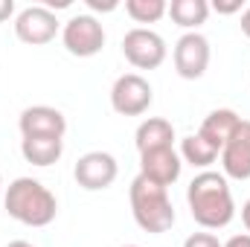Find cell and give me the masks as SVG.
I'll return each instance as SVG.
<instances>
[{
	"label": "cell",
	"instance_id": "8",
	"mask_svg": "<svg viewBox=\"0 0 250 247\" xmlns=\"http://www.w3.org/2000/svg\"><path fill=\"white\" fill-rule=\"evenodd\" d=\"M117 175H120V166H117L114 154H108V151H87L73 166L76 184L82 186V189H87V192L108 189V186L117 181Z\"/></svg>",
	"mask_w": 250,
	"mask_h": 247
},
{
	"label": "cell",
	"instance_id": "11",
	"mask_svg": "<svg viewBox=\"0 0 250 247\" xmlns=\"http://www.w3.org/2000/svg\"><path fill=\"white\" fill-rule=\"evenodd\" d=\"M18 128L23 137H62L67 131V120L59 108H50V105H32V108H23L21 117H18Z\"/></svg>",
	"mask_w": 250,
	"mask_h": 247
},
{
	"label": "cell",
	"instance_id": "27",
	"mask_svg": "<svg viewBox=\"0 0 250 247\" xmlns=\"http://www.w3.org/2000/svg\"><path fill=\"white\" fill-rule=\"evenodd\" d=\"M0 195H3V178H0Z\"/></svg>",
	"mask_w": 250,
	"mask_h": 247
},
{
	"label": "cell",
	"instance_id": "1",
	"mask_svg": "<svg viewBox=\"0 0 250 247\" xmlns=\"http://www.w3.org/2000/svg\"><path fill=\"white\" fill-rule=\"evenodd\" d=\"M187 204H189V212H192L195 224H201L204 230H221L236 215L230 184L218 172L195 175L187 189Z\"/></svg>",
	"mask_w": 250,
	"mask_h": 247
},
{
	"label": "cell",
	"instance_id": "5",
	"mask_svg": "<svg viewBox=\"0 0 250 247\" xmlns=\"http://www.w3.org/2000/svg\"><path fill=\"white\" fill-rule=\"evenodd\" d=\"M123 56L137 70H157L166 62V41L154 29H128L123 38Z\"/></svg>",
	"mask_w": 250,
	"mask_h": 247
},
{
	"label": "cell",
	"instance_id": "24",
	"mask_svg": "<svg viewBox=\"0 0 250 247\" xmlns=\"http://www.w3.org/2000/svg\"><path fill=\"white\" fill-rule=\"evenodd\" d=\"M242 224H245V230L250 233V198L245 201V206H242Z\"/></svg>",
	"mask_w": 250,
	"mask_h": 247
},
{
	"label": "cell",
	"instance_id": "20",
	"mask_svg": "<svg viewBox=\"0 0 250 247\" xmlns=\"http://www.w3.org/2000/svg\"><path fill=\"white\" fill-rule=\"evenodd\" d=\"M212 9L215 12H221V15H233V12H242V0H236V3H212Z\"/></svg>",
	"mask_w": 250,
	"mask_h": 247
},
{
	"label": "cell",
	"instance_id": "13",
	"mask_svg": "<svg viewBox=\"0 0 250 247\" xmlns=\"http://www.w3.org/2000/svg\"><path fill=\"white\" fill-rule=\"evenodd\" d=\"M242 123V117L236 114V111H230V108H218V111H209L207 114V120L201 123V137L221 154V148L227 145V140L233 137V131L239 128Z\"/></svg>",
	"mask_w": 250,
	"mask_h": 247
},
{
	"label": "cell",
	"instance_id": "9",
	"mask_svg": "<svg viewBox=\"0 0 250 247\" xmlns=\"http://www.w3.org/2000/svg\"><path fill=\"white\" fill-rule=\"evenodd\" d=\"M172 62H175V73L181 79H187V82L201 79L209 67V41L201 32L181 35L175 50H172Z\"/></svg>",
	"mask_w": 250,
	"mask_h": 247
},
{
	"label": "cell",
	"instance_id": "23",
	"mask_svg": "<svg viewBox=\"0 0 250 247\" xmlns=\"http://www.w3.org/2000/svg\"><path fill=\"white\" fill-rule=\"evenodd\" d=\"M87 6H90V9H102V12H111V9H117V3H114V0H108V3H99V0H87Z\"/></svg>",
	"mask_w": 250,
	"mask_h": 247
},
{
	"label": "cell",
	"instance_id": "25",
	"mask_svg": "<svg viewBox=\"0 0 250 247\" xmlns=\"http://www.w3.org/2000/svg\"><path fill=\"white\" fill-rule=\"evenodd\" d=\"M242 32H245V35L250 38V6L245 9V12H242Z\"/></svg>",
	"mask_w": 250,
	"mask_h": 247
},
{
	"label": "cell",
	"instance_id": "12",
	"mask_svg": "<svg viewBox=\"0 0 250 247\" xmlns=\"http://www.w3.org/2000/svg\"><path fill=\"white\" fill-rule=\"evenodd\" d=\"M181 169H184V160L175 148H157V151L140 154V175L166 189L181 178Z\"/></svg>",
	"mask_w": 250,
	"mask_h": 247
},
{
	"label": "cell",
	"instance_id": "17",
	"mask_svg": "<svg viewBox=\"0 0 250 247\" xmlns=\"http://www.w3.org/2000/svg\"><path fill=\"white\" fill-rule=\"evenodd\" d=\"M181 160H187L195 169H207V166H212L218 160V151L201 134H189V137L181 140Z\"/></svg>",
	"mask_w": 250,
	"mask_h": 247
},
{
	"label": "cell",
	"instance_id": "14",
	"mask_svg": "<svg viewBox=\"0 0 250 247\" xmlns=\"http://www.w3.org/2000/svg\"><path fill=\"white\" fill-rule=\"evenodd\" d=\"M134 140H137V151H140V154L157 151V148H172L175 128H172L169 120H163V117H148V120L140 123Z\"/></svg>",
	"mask_w": 250,
	"mask_h": 247
},
{
	"label": "cell",
	"instance_id": "3",
	"mask_svg": "<svg viewBox=\"0 0 250 247\" xmlns=\"http://www.w3.org/2000/svg\"><path fill=\"white\" fill-rule=\"evenodd\" d=\"M128 201H131V212L140 230L146 233H166L175 227V206L169 201V189L160 184H151L148 178L137 175L128 189Z\"/></svg>",
	"mask_w": 250,
	"mask_h": 247
},
{
	"label": "cell",
	"instance_id": "6",
	"mask_svg": "<svg viewBox=\"0 0 250 247\" xmlns=\"http://www.w3.org/2000/svg\"><path fill=\"white\" fill-rule=\"evenodd\" d=\"M151 102H154V90L140 73H125L111 87V108L120 117H140L151 108Z\"/></svg>",
	"mask_w": 250,
	"mask_h": 247
},
{
	"label": "cell",
	"instance_id": "7",
	"mask_svg": "<svg viewBox=\"0 0 250 247\" xmlns=\"http://www.w3.org/2000/svg\"><path fill=\"white\" fill-rule=\"evenodd\" d=\"M59 18L53 9L47 6H26L23 12H18L15 18V35L21 44H29V47H44L56 38L59 32Z\"/></svg>",
	"mask_w": 250,
	"mask_h": 247
},
{
	"label": "cell",
	"instance_id": "26",
	"mask_svg": "<svg viewBox=\"0 0 250 247\" xmlns=\"http://www.w3.org/2000/svg\"><path fill=\"white\" fill-rule=\"evenodd\" d=\"M6 247H35V245H29V242H9Z\"/></svg>",
	"mask_w": 250,
	"mask_h": 247
},
{
	"label": "cell",
	"instance_id": "18",
	"mask_svg": "<svg viewBox=\"0 0 250 247\" xmlns=\"http://www.w3.org/2000/svg\"><path fill=\"white\" fill-rule=\"evenodd\" d=\"M125 12L137 23H157L169 12V3L166 0H125Z\"/></svg>",
	"mask_w": 250,
	"mask_h": 247
},
{
	"label": "cell",
	"instance_id": "2",
	"mask_svg": "<svg viewBox=\"0 0 250 247\" xmlns=\"http://www.w3.org/2000/svg\"><path fill=\"white\" fill-rule=\"evenodd\" d=\"M3 206L9 218L26 224V227H47L59 215V201L56 195L35 178H18L6 186L3 192Z\"/></svg>",
	"mask_w": 250,
	"mask_h": 247
},
{
	"label": "cell",
	"instance_id": "10",
	"mask_svg": "<svg viewBox=\"0 0 250 247\" xmlns=\"http://www.w3.org/2000/svg\"><path fill=\"white\" fill-rule=\"evenodd\" d=\"M218 157H221L224 178L248 181L250 178V120L239 123V128L233 131V137L227 140V145L221 148Z\"/></svg>",
	"mask_w": 250,
	"mask_h": 247
},
{
	"label": "cell",
	"instance_id": "28",
	"mask_svg": "<svg viewBox=\"0 0 250 247\" xmlns=\"http://www.w3.org/2000/svg\"><path fill=\"white\" fill-rule=\"evenodd\" d=\"M125 247H137V245H125Z\"/></svg>",
	"mask_w": 250,
	"mask_h": 247
},
{
	"label": "cell",
	"instance_id": "16",
	"mask_svg": "<svg viewBox=\"0 0 250 247\" xmlns=\"http://www.w3.org/2000/svg\"><path fill=\"white\" fill-rule=\"evenodd\" d=\"M166 15H169L178 26L195 32L201 23H207V18H209V3H207V0H172Z\"/></svg>",
	"mask_w": 250,
	"mask_h": 247
},
{
	"label": "cell",
	"instance_id": "19",
	"mask_svg": "<svg viewBox=\"0 0 250 247\" xmlns=\"http://www.w3.org/2000/svg\"><path fill=\"white\" fill-rule=\"evenodd\" d=\"M184 247H224L218 242V236H212V233H192Z\"/></svg>",
	"mask_w": 250,
	"mask_h": 247
},
{
	"label": "cell",
	"instance_id": "22",
	"mask_svg": "<svg viewBox=\"0 0 250 247\" xmlns=\"http://www.w3.org/2000/svg\"><path fill=\"white\" fill-rule=\"evenodd\" d=\"M15 15V0H0V23Z\"/></svg>",
	"mask_w": 250,
	"mask_h": 247
},
{
	"label": "cell",
	"instance_id": "21",
	"mask_svg": "<svg viewBox=\"0 0 250 247\" xmlns=\"http://www.w3.org/2000/svg\"><path fill=\"white\" fill-rule=\"evenodd\" d=\"M224 247H250V233H242V236H230Z\"/></svg>",
	"mask_w": 250,
	"mask_h": 247
},
{
	"label": "cell",
	"instance_id": "15",
	"mask_svg": "<svg viewBox=\"0 0 250 247\" xmlns=\"http://www.w3.org/2000/svg\"><path fill=\"white\" fill-rule=\"evenodd\" d=\"M21 154L32 166H41V169L53 166L64 154V140L62 137H23L21 140Z\"/></svg>",
	"mask_w": 250,
	"mask_h": 247
},
{
	"label": "cell",
	"instance_id": "4",
	"mask_svg": "<svg viewBox=\"0 0 250 247\" xmlns=\"http://www.w3.org/2000/svg\"><path fill=\"white\" fill-rule=\"evenodd\" d=\"M64 50L76 59H90L105 47V29L93 15H73L62 29Z\"/></svg>",
	"mask_w": 250,
	"mask_h": 247
}]
</instances>
